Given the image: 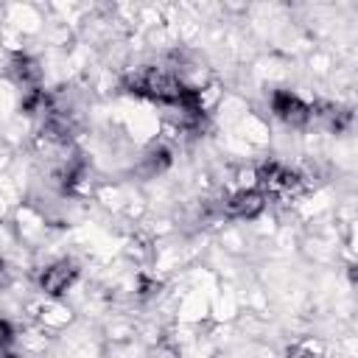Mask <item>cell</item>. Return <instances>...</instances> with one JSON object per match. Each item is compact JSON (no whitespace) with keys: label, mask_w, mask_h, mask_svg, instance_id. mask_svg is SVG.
<instances>
[{"label":"cell","mask_w":358,"mask_h":358,"mask_svg":"<svg viewBox=\"0 0 358 358\" xmlns=\"http://www.w3.org/2000/svg\"><path fill=\"white\" fill-rule=\"evenodd\" d=\"M123 90L140 98H148L154 103H165V106H179L182 98V78L165 67H140L134 73H129L123 78Z\"/></svg>","instance_id":"1"},{"label":"cell","mask_w":358,"mask_h":358,"mask_svg":"<svg viewBox=\"0 0 358 358\" xmlns=\"http://www.w3.org/2000/svg\"><path fill=\"white\" fill-rule=\"evenodd\" d=\"M257 190L266 196V199H277V201H291L296 199L302 190H305V179L302 173L285 168L282 162H263L257 168Z\"/></svg>","instance_id":"2"},{"label":"cell","mask_w":358,"mask_h":358,"mask_svg":"<svg viewBox=\"0 0 358 358\" xmlns=\"http://www.w3.org/2000/svg\"><path fill=\"white\" fill-rule=\"evenodd\" d=\"M271 112L288 126H305L310 120V103H305L299 95L288 90H277L271 95Z\"/></svg>","instance_id":"3"},{"label":"cell","mask_w":358,"mask_h":358,"mask_svg":"<svg viewBox=\"0 0 358 358\" xmlns=\"http://www.w3.org/2000/svg\"><path fill=\"white\" fill-rule=\"evenodd\" d=\"M78 277V266L73 260H56L39 271V288L50 296H62Z\"/></svg>","instance_id":"4"},{"label":"cell","mask_w":358,"mask_h":358,"mask_svg":"<svg viewBox=\"0 0 358 358\" xmlns=\"http://www.w3.org/2000/svg\"><path fill=\"white\" fill-rule=\"evenodd\" d=\"M263 210H266V196L255 187H243L224 201V215L229 218H257Z\"/></svg>","instance_id":"5"},{"label":"cell","mask_w":358,"mask_h":358,"mask_svg":"<svg viewBox=\"0 0 358 358\" xmlns=\"http://www.w3.org/2000/svg\"><path fill=\"white\" fill-rule=\"evenodd\" d=\"M11 76L14 81L25 90V92H34V90H42V70H39V62L25 56V53H17L11 59Z\"/></svg>","instance_id":"6"},{"label":"cell","mask_w":358,"mask_h":358,"mask_svg":"<svg viewBox=\"0 0 358 358\" xmlns=\"http://www.w3.org/2000/svg\"><path fill=\"white\" fill-rule=\"evenodd\" d=\"M168 165H171V151H168V148H151V151H148L145 168H148L151 173H159V171H165Z\"/></svg>","instance_id":"7"},{"label":"cell","mask_w":358,"mask_h":358,"mask_svg":"<svg viewBox=\"0 0 358 358\" xmlns=\"http://www.w3.org/2000/svg\"><path fill=\"white\" fill-rule=\"evenodd\" d=\"M319 355H322L319 344H310V341L296 344V347H291V350H288V358H319Z\"/></svg>","instance_id":"8"},{"label":"cell","mask_w":358,"mask_h":358,"mask_svg":"<svg viewBox=\"0 0 358 358\" xmlns=\"http://www.w3.org/2000/svg\"><path fill=\"white\" fill-rule=\"evenodd\" d=\"M8 341H11V324L0 319V344H8Z\"/></svg>","instance_id":"9"},{"label":"cell","mask_w":358,"mask_h":358,"mask_svg":"<svg viewBox=\"0 0 358 358\" xmlns=\"http://www.w3.org/2000/svg\"><path fill=\"white\" fill-rule=\"evenodd\" d=\"M0 358H14V355L6 350V344H0Z\"/></svg>","instance_id":"10"},{"label":"cell","mask_w":358,"mask_h":358,"mask_svg":"<svg viewBox=\"0 0 358 358\" xmlns=\"http://www.w3.org/2000/svg\"><path fill=\"white\" fill-rule=\"evenodd\" d=\"M0 268H3V266H0Z\"/></svg>","instance_id":"11"}]
</instances>
